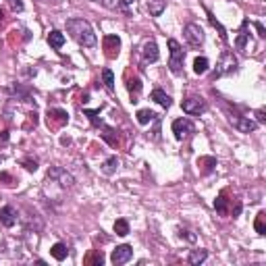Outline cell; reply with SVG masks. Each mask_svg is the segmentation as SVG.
<instances>
[{
  "instance_id": "cell-3",
  "label": "cell",
  "mask_w": 266,
  "mask_h": 266,
  "mask_svg": "<svg viewBox=\"0 0 266 266\" xmlns=\"http://www.w3.org/2000/svg\"><path fill=\"white\" fill-rule=\"evenodd\" d=\"M169 48H171V61H169V69L175 75L183 73V63H185V50L181 48L177 40H169Z\"/></svg>"
},
{
  "instance_id": "cell-12",
  "label": "cell",
  "mask_w": 266,
  "mask_h": 266,
  "mask_svg": "<svg viewBox=\"0 0 266 266\" xmlns=\"http://www.w3.org/2000/svg\"><path fill=\"white\" fill-rule=\"evenodd\" d=\"M125 81H127V91H129V96H131V102L135 104L139 102V94H141V79L137 77V75H133L131 77V73L127 71V75H125Z\"/></svg>"
},
{
  "instance_id": "cell-21",
  "label": "cell",
  "mask_w": 266,
  "mask_h": 266,
  "mask_svg": "<svg viewBox=\"0 0 266 266\" xmlns=\"http://www.w3.org/2000/svg\"><path fill=\"white\" fill-rule=\"evenodd\" d=\"M83 264H86V266H102L104 264V254L100 252V249H94V252H89L86 256Z\"/></svg>"
},
{
  "instance_id": "cell-16",
  "label": "cell",
  "mask_w": 266,
  "mask_h": 266,
  "mask_svg": "<svg viewBox=\"0 0 266 266\" xmlns=\"http://www.w3.org/2000/svg\"><path fill=\"white\" fill-rule=\"evenodd\" d=\"M247 27H249V21L244 19V23H241V29L237 33V40H235V48L241 50V52H245V46H247V38H249Z\"/></svg>"
},
{
  "instance_id": "cell-2",
  "label": "cell",
  "mask_w": 266,
  "mask_h": 266,
  "mask_svg": "<svg viewBox=\"0 0 266 266\" xmlns=\"http://www.w3.org/2000/svg\"><path fill=\"white\" fill-rule=\"evenodd\" d=\"M237 56L231 52V50H222L219 56V63H216V69L212 71V79L224 77V75H231L237 71Z\"/></svg>"
},
{
  "instance_id": "cell-23",
  "label": "cell",
  "mask_w": 266,
  "mask_h": 266,
  "mask_svg": "<svg viewBox=\"0 0 266 266\" xmlns=\"http://www.w3.org/2000/svg\"><path fill=\"white\" fill-rule=\"evenodd\" d=\"M166 8V0H148V11L152 17H160Z\"/></svg>"
},
{
  "instance_id": "cell-30",
  "label": "cell",
  "mask_w": 266,
  "mask_h": 266,
  "mask_svg": "<svg viewBox=\"0 0 266 266\" xmlns=\"http://www.w3.org/2000/svg\"><path fill=\"white\" fill-rule=\"evenodd\" d=\"M208 21H210V25H212V27H214L216 31H219V36H221V40H222V42H227V40H229V38H227V29H224L222 25H221L219 21L214 19V15H212L210 11H208Z\"/></svg>"
},
{
  "instance_id": "cell-5",
  "label": "cell",
  "mask_w": 266,
  "mask_h": 266,
  "mask_svg": "<svg viewBox=\"0 0 266 266\" xmlns=\"http://www.w3.org/2000/svg\"><path fill=\"white\" fill-rule=\"evenodd\" d=\"M183 36H185V40H187V44L189 46H194V48H198V46H202L204 44V29L200 27L198 23H187L185 27H183Z\"/></svg>"
},
{
  "instance_id": "cell-9",
  "label": "cell",
  "mask_w": 266,
  "mask_h": 266,
  "mask_svg": "<svg viewBox=\"0 0 266 266\" xmlns=\"http://www.w3.org/2000/svg\"><path fill=\"white\" fill-rule=\"evenodd\" d=\"M229 123L241 133H252L258 129V123L252 121L249 116H241V114H229Z\"/></svg>"
},
{
  "instance_id": "cell-7",
  "label": "cell",
  "mask_w": 266,
  "mask_h": 266,
  "mask_svg": "<svg viewBox=\"0 0 266 266\" xmlns=\"http://www.w3.org/2000/svg\"><path fill=\"white\" fill-rule=\"evenodd\" d=\"M181 108H183V112H187V114H202L208 111V104H206V100L204 98H198V96H191V98H185L181 102Z\"/></svg>"
},
{
  "instance_id": "cell-31",
  "label": "cell",
  "mask_w": 266,
  "mask_h": 266,
  "mask_svg": "<svg viewBox=\"0 0 266 266\" xmlns=\"http://www.w3.org/2000/svg\"><path fill=\"white\" fill-rule=\"evenodd\" d=\"M102 79H104L106 89H108V91H112V89H114V75H112V71H111V69H104V71H102Z\"/></svg>"
},
{
  "instance_id": "cell-29",
  "label": "cell",
  "mask_w": 266,
  "mask_h": 266,
  "mask_svg": "<svg viewBox=\"0 0 266 266\" xmlns=\"http://www.w3.org/2000/svg\"><path fill=\"white\" fill-rule=\"evenodd\" d=\"M208 66H210V63H208L206 56H198L194 61V73L196 75H204L208 71Z\"/></svg>"
},
{
  "instance_id": "cell-25",
  "label": "cell",
  "mask_w": 266,
  "mask_h": 266,
  "mask_svg": "<svg viewBox=\"0 0 266 266\" xmlns=\"http://www.w3.org/2000/svg\"><path fill=\"white\" fill-rule=\"evenodd\" d=\"M116 169H119V158H116V156L106 158L104 164H102V173L111 177V175H114V173H116Z\"/></svg>"
},
{
  "instance_id": "cell-41",
  "label": "cell",
  "mask_w": 266,
  "mask_h": 266,
  "mask_svg": "<svg viewBox=\"0 0 266 266\" xmlns=\"http://www.w3.org/2000/svg\"><path fill=\"white\" fill-rule=\"evenodd\" d=\"M4 25V13H2V8H0V27Z\"/></svg>"
},
{
  "instance_id": "cell-18",
  "label": "cell",
  "mask_w": 266,
  "mask_h": 266,
  "mask_svg": "<svg viewBox=\"0 0 266 266\" xmlns=\"http://www.w3.org/2000/svg\"><path fill=\"white\" fill-rule=\"evenodd\" d=\"M150 98H152L156 104H160L162 108H171L173 106V98L169 94H164L162 89H154L152 94H150Z\"/></svg>"
},
{
  "instance_id": "cell-15",
  "label": "cell",
  "mask_w": 266,
  "mask_h": 266,
  "mask_svg": "<svg viewBox=\"0 0 266 266\" xmlns=\"http://www.w3.org/2000/svg\"><path fill=\"white\" fill-rule=\"evenodd\" d=\"M198 169H200V175H210L216 169V158L214 156H200Z\"/></svg>"
},
{
  "instance_id": "cell-8",
  "label": "cell",
  "mask_w": 266,
  "mask_h": 266,
  "mask_svg": "<svg viewBox=\"0 0 266 266\" xmlns=\"http://www.w3.org/2000/svg\"><path fill=\"white\" fill-rule=\"evenodd\" d=\"M194 131H196V125L191 123L189 119H175V121H173V133H175V139L183 141L185 137H189Z\"/></svg>"
},
{
  "instance_id": "cell-1",
  "label": "cell",
  "mask_w": 266,
  "mask_h": 266,
  "mask_svg": "<svg viewBox=\"0 0 266 266\" xmlns=\"http://www.w3.org/2000/svg\"><path fill=\"white\" fill-rule=\"evenodd\" d=\"M66 31H69L71 38L83 48H94L98 44L96 33L86 19H69L66 21Z\"/></svg>"
},
{
  "instance_id": "cell-19",
  "label": "cell",
  "mask_w": 266,
  "mask_h": 266,
  "mask_svg": "<svg viewBox=\"0 0 266 266\" xmlns=\"http://www.w3.org/2000/svg\"><path fill=\"white\" fill-rule=\"evenodd\" d=\"M102 139L104 141H108V144H111L112 148H116L119 146V131H116L114 127H106V125H102Z\"/></svg>"
},
{
  "instance_id": "cell-37",
  "label": "cell",
  "mask_w": 266,
  "mask_h": 266,
  "mask_svg": "<svg viewBox=\"0 0 266 266\" xmlns=\"http://www.w3.org/2000/svg\"><path fill=\"white\" fill-rule=\"evenodd\" d=\"M94 2L102 4V6H106V8H114V6H116V0H94Z\"/></svg>"
},
{
  "instance_id": "cell-27",
  "label": "cell",
  "mask_w": 266,
  "mask_h": 266,
  "mask_svg": "<svg viewBox=\"0 0 266 266\" xmlns=\"http://www.w3.org/2000/svg\"><path fill=\"white\" fill-rule=\"evenodd\" d=\"M254 229L258 235H266V212L260 210L256 214V221H254Z\"/></svg>"
},
{
  "instance_id": "cell-33",
  "label": "cell",
  "mask_w": 266,
  "mask_h": 266,
  "mask_svg": "<svg viewBox=\"0 0 266 266\" xmlns=\"http://www.w3.org/2000/svg\"><path fill=\"white\" fill-rule=\"evenodd\" d=\"M21 164H23L29 173H36V171H38V160H29V158H23Z\"/></svg>"
},
{
  "instance_id": "cell-13",
  "label": "cell",
  "mask_w": 266,
  "mask_h": 266,
  "mask_svg": "<svg viewBox=\"0 0 266 266\" xmlns=\"http://www.w3.org/2000/svg\"><path fill=\"white\" fill-rule=\"evenodd\" d=\"M141 56H144V63H156L160 52H158V46L154 40H148L144 44V50H141Z\"/></svg>"
},
{
  "instance_id": "cell-20",
  "label": "cell",
  "mask_w": 266,
  "mask_h": 266,
  "mask_svg": "<svg viewBox=\"0 0 266 266\" xmlns=\"http://www.w3.org/2000/svg\"><path fill=\"white\" fill-rule=\"evenodd\" d=\"M208 258V249H204V247H200V249H191L189 252V256H187V262L189 264H194V266H198V264H202L204 260Z\"/></svg>"
},
{
  "instance_id": "cell-35",
  "label": "cell",
  "mask_w": 266,
  "mask_h": 266,
  "mask_svg": "<svg viewBox=\"0 0 266 266\" xmlns=\"http://www.w3.org/2000/svg\"><path fill=\"white\" fill-rule=\"evenodd\" d=\"M179 237H185L187 241H196V235L191 231H187V229H179Z\"/></svg>"
},
{
  "instance_id": "cell-39",
  "label": "cell",
  "mask_w": 266,
  "mask_h": 266,
  "mask_svg": "<svg viewBox=\"0 0 266 266\" xmlns=\"http://www.w3.org/2000/svg\"><path fill=\"white\" fill-rule=\"evenodd\" d=\"M0 181H4L6 185H11V183H13V177H11L8 173H0Z\"/></svg>"
},
{
  "instance_id": "cell-11",
  "label": "cell",
  "mask_w": 266,
  "mask_h": 266,
  "mask_svg": "<svg viewBox=\"0 0 266 266\" xmlns=\"http://www.w3.org/2000/svg\"><path fill=\"white\" fill-rule=\"evenodd\" d=\"M133 258V247L131 245H116L112 249V256H111V262L112 264H125V262H129Z\"/></svg>"
},
{
  "instance_id": "cell-36",
  "label": "cell",
  "mask_w": 266,
  "mask_h": 266,
  "mask_svg": "<svg viewBox=\"0 0 266 266\" xmlns=\"http://www.w3.org/2000/svg\"><path fill=\"white\" fill-rule=\"evenodd\" d=\"M133 4H135V0H121V4H119V6L123 8L125 13H129V8H131Z\"/></svg>"
},
{
  "instance_id": "cell-38",
  "label": "cell",
  "mask_w": 266,
  "mask_h": 266,
  "mask_svg": "<svg viewBox=\"0 0 266 266\" xmlns=\"http://www.w3.org/2000/svg\"><path fill=\"white\" fill-rule=\"evenodd\" d=\"M254 27H256V31H258V36H260V38H266V29H264V25H262L260 21H256Z\"/></svg>"
},
{
  "instance_id": "cell-17",
  "label": "cell",
  "mask_w": 266,
  "mask_h": 266,
  "mask_svg": "<svg viewBox=\"0 0 266 266\" xmlns=\"http://www.w3.org/2000/svg\"><path fill=\"white\" fill-rule=\"evenodd\" d=\"M214 210L219 212L221 216H227V214H229V198H227V191H221L219 198L214 200Z\"/></svg>"
},
{
  "instance_id": "cell-42",
  "label": "cell",
  "mask_w": 266,
  "mask_h": 266,
  "mask_svg": "<svg viewBox=\"0 0 266 266\" xmlns=\"http://www.w3.org/2000/svg\"><path fill=\"white\" fill-rule=\"evenodd\" d=\"M4 162V156H0V164H2Z\"/></svg>"
},
{
  "instance_id": "cell-32",
  "label": "cell",
  "mask_w": 266,
  "mask_h": 266,
  "mask_svg": "<svg viewBox=\"0 0 266 266\" xmlns=\"http://www.w3.org/2000/svg\"><path fill=\"white\" fill-rule=\"evenodd\" d=\"M83 114L89 116V121H91L94 127H102V125H104V121L100 119V111H83Z\"/></svg>"
},
{
  "instance_id": "cell-14",
  "label": "cell",
  "mask_w": 266,
  "mask_h": 266,
  "mask_svg": "<svg viewBox=\"0 0 266 266\" xmlns=\"http://www.w3.org/2000/svg\"><path fill=\"white\" fill-rule=\"evenodd\" d=\"M17 219H19V214H17L13 206H4L2 210H0V222H2L4 227L11 229L13 224H17Z\"/></svg>"
},
{
  "instance_id": "cell-40",
  "label": "cell",
  "mask_w": 266,
  "mask_h": 266,
  "mask_svg": "<svg viewBox=\"0 0 266 266\" xmlns=\"http://www.w3.org/2000/svg\"><path fill=\"white\" fill-rule=\"evenodd\" d=\"M256 123H266V116H264V111H262V108H260V111H256Z\"/></svg>"
},
{
  "instance_id": "cell-10",
  "label": "cell",
  "mask_w": 266,
  "mask_h": 266,
  "mask_svg": "<svg viewBox=\"0 0 266 266\" xmlns=\"http://www.w3.org/2000/svg\"><path fill=\"white\" fill-rule=\"evenodd\" d=\"M102 48H104L106 58L114 61V58L119 56V52H121V38L114 36V33H111V36H104V40H102Z\"/></svg>"
},
{
  "instance_id": "cell-22",
  "label": "cell",
  "mask_w": 266,
  "mask_h": 266,
  "mask_svg": "<svg viewBox=\"0 0 266 266\" xmlns=\"http://www.w3.org/2000/svg\"><path fill=\"white\" fill-rule=\"evenodd\" d=\"M48 44L52 46V48H63L65 46V33L63 31H58V29H52L48 33Z\"/></svg>"
},
{
  "instance_id": "cell-6",
  "label": "cell",
  "mask_w": 266,
  "mask_h": 266,
  "mask_svg": "<svg viewBox=\"0 0 266 266\" xmlns=\"http://www.w3.org/2000/svg\"><path fill=\"white\" fill-rule=\"evenodd\" d=\"M46 121H48L50 129H61L69 123V114H66V111H63V108H48Z\"/></svg>"
},
{
  "instance_id": "cell-26",
  "label": "cell",
  "mask_w": 266,
  "mask_h": 266,
  "mask_svg": "<svg viewBox=\"0 0 266 266\" xmlns=\"http://www.w3.org/2000/svg\"><path fill=\"white\" fill-rule=\"evenodd\" d=\"M156 112H152L150 108H141V111H137V123L139 125H148V123H152L156 121Z\"/></svg>"
},
{
  "instance_id": "cell-4",
  "label": "cell",
  "mask_w": 266,
  "mask_h": 266,
  "mask_svg": "<svg viewBox=\"0 0 266 266\" xmlns=\"http://www.w3.org/2000/svg\"><path fill=\"white\" fill-rule=\"evenodd\" d=\"M48 181H54V183H58L63 189H71L73 185H75V177L71 173H66L63 166H50L48 169Z\"/></svg>"
},
{
  "instance_id": "cell-24",
  "label": "cell",
  "mask_w": 266,
  "mask_h": 266,
  "mask_svg": "<svg viewBox=\"0 0 266 266\" xmlns=\"http://www.w3.org/2000/svg\"><path fill=\"white\" fill-rule=\"evenodd\" d=\"M50 254H52V258H54V260L63 262L65 258L69 256V247H66L65 244H61V241H58V244H54V245H52V249H50Z\"/></svg>"
},
{
  "instance_id": "cell-34",
  "label": "cell",
  "mask_w": 266,
  "mask_h": 266,
  "mask_svg": "<svg viewBox=\"0 0 266 266\" xmlns=\"http://www.w3.org/2000/svg\"><path fill=\"white\" fill-rule=\"evenodd\" d=\"M6 4L11 6L15 13H21L23 11V0H6Z\"/></svg>"
},
{
  "instance_id": "cell-28",
  "label": "cell",
  "mask_w": 266,
  "mask_h": 266,
  "mask_svg": "<svg viewBox=\"0 0 266 266\" xmlns=\"http://www.w3.org/2000/svg\"><path fill=\"white\" fill-rule=\"evenodd\" d=\"M114 233H116L119 237L129 235V221H127V219H116V221H114Z\"/></svg>"
}]
</instances>
